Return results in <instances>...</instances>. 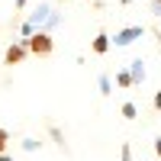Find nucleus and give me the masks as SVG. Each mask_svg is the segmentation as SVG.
<instances>
[{
    "instance_id": "nucleus-17",
    "label": "nucleus",
    "mask_w": 161,
    "mask_h": 161,
    "mask_svg": "<svg viewBox=\"0 0 161 161\" xmlns=\"http://www.w3.org/2000/svg\"><path fill=\"white\" fill-rule=\"evenodd\" d=\"M152 106H155V110L161 113V90H155V100H152Z\"/></svg>"
},
{
    "instance_id": "nucleus-10",
    "label": "nucleus",
    "mask_w": 161,
    "mask_h": 161,
    "mask_svg": "<svg viewBox=\"0 0 161 161\" xmlns=\"http://www.w3.org/2000/svg\"><path fill=\"white\" fill-rule=\"evenodd\" d=\"M61 23H64V16H61V13L55 10V13H52V16H48V23L42 26V29H45V32H55V29H58V26H61Z\"/></svg>"
},
{
    "instance_id": "nucleus-19",
    "label": "nucleus",
    "mask_w": 161,
    "mask_h": 161,
    "mask_svg": "<svg viewBox=\"0 0 161 161\" xmlns=\"http://www.w3.org/2000/svg\"><path fill=\"white\" fill-rule=\"evenodd\" d=\"M155 155H158V158H161V136H158V139H155Z\"/></svg>"
},
{
    "instance_id": "nucleus-15",
    "label": "nucleus",
    "mask_w": 161,
    "mask_h": 161,
    "mask_svg": "<svg viewBox=\"0 0 161 161\" xmlns=\"http://www.w3.org/2000/svg\"><path fill=\"white\" fill-rule=\"evenodd\" d=\"M119 158H123V161H132V145H123V148H119Z\"/></svg>"
},
{
    "instance_id": "nucleus-14",
    "label": "nucleus",
    "mask_w": 161,
    "mask_h": 161,
    "mask_svg": "<svg viewBox=\"0 0 161 161\" xmlns=\"http://www.w3.org/2000/svg\"><path fill=\"white\" fill-rule=\"evenodd\" d=\"M7 145H10V132L0 126V152H7Z\"/></svg>"
},
{
    "instance_id": "nucleus-20",
    "label": "nucleus",
    "mask_w": 161,
    "mask_h": 161,
    "mask_svg": "<svg viewBox=\"0 0 161 161\" xmlns=\"http://www.w3.org/2000/svg\"><path fill=\"white\" fill-rule=\"evenodd\" d=\"M119 3H126V7H129V3H136V0H119Z\"/></svg>"
},
{
    "instance_id": "nucleus-3",
    "label": "nucleus",
    "mask_w": 161,
    "mask_h": 161,
    "mask_svg": "<svg viewBox=\"0 0 161 161\" xmlns=\"http://www.w3.org/2000/svg\"><path fill=\"white\" fill-rule=\"evenodd\" d=\"M26 55H29V39H16V42H13L10 48H7V55H3V64H10V68H13V64H23V58Z\"/></svg>"
},
{
    "instance_id": "nucleus-1",
    "label": "nucleus",
    "mask_w": 161,
    "mask_h": 161,
    "mask_svg": "<svg viewBox=\"0 0 161 161\" xmlns=\"http://www.w3.org/2000/svg\"><path fill=\"white\" fill-rule=\"evenodd\" d=\"M55 52V32H45V29H36L29 36V55H39V58H48Z\"/></svg>"
},
{
    "instance_id": "nucleus-18",
    "label": "nucleus",
    "mask_w": 161,
    "mask_h": 161,
    "mask_svg": "<svg viewBox=\"0 0 161 161\" xmlns=\"http://www.w3.org/2000/svg\"><path fill=\"white\" fill-rule=\"evenodd\" d=\"M13 7H16V10H26V7H29V0H13Z\"/></svg>"
},
{
    "instance_id": "nucleus-16",
    "label": "nucleus",
    "mask_w": 161,
    "mask_h": 161,
    "mask_svg": "<svg viewBox=\"0 0 161 161\" xmlns=\"http://www.w3.org/2000/svg\"><path fill=\"white\" fill-rule=\"evenodd\" d=\"M148 7H152L155 16H161V0H148Z\"/></svg>"
},
{
    "instance_id": "nucleus-12",
    "label": "nucleus",
    "mask_w": 161,
    "mask_h": 161,
    "mask_svg": "<svg viewBox=\"0 0 161 161\" xmlns=\"http://www.w3.org/2000/svg\"><path fill=\"white\" fill-rule=\"evenodd\" d=\"M39 148H42L39 139H23V152H39Z\"/></svg>"
},
{
    "instance_id": "nucleus-8",
    "label": "nucleus",
    "mask_w": 161,
    "mask_h": 161,
    "mask_svg": "<svg viewBox=\"0 0 161 161\" xmlns=\"http://www.w3.org/2000/svg\"><path fill=\"white\" fill-rule=\"evenodd\" d=\"M97 87H100V93H103V97H110V93H113V77L103 71V74L97 77Z\"/></svg>"
},
{
    "instance_id": "nucleus-7",
    "label": "nucleus",
    "mask_w": 161,
    "mask_h": 161,
    "mask_svg": "<svg viewBox=\"0 0 161 161\" xmlns=\"http://www.w3.org/2000/svg\"><path fill=\"white\" fill-rule=\"evenodd\" d=\"M48 139H52V142H55V145H58V148H61V152H68V142H64V132H61V129H58L55 123H52V126H48Z\"/></svg>"
},
{
    "instance_id": "nucleus-9",
    "label": "nucleus",
    "mask_w": 161,
    "mask_h": 161,
    "mask_svg": "<svg viewBox=\"0 0 161 161\" xmlns=\"http://www.w3.org/2000/svg\"><path fill=\"white\" fill-rule=\"evenodd\" d=\"M116 84H119V87H126V90H129V87H136V84H132L129 68H119V71H116Z\"/></svg>"
},
{
    "instance_id": "nucleus-5",
    "label": "nucleus",
    "mask_w": 161,
    "mask_h": 161,
    "mask_svg": "<svg viewBox=\"0 0 161 161\" xmlns=\"http://www.w3.org/2000/svg\"><path fill=\"white\" fill-rule=\"evenodd\" d=\"M113 48V36H106V32H97L90 39V52L93 55H106V52Z\"/></svg>"
},
{
    "instance_id": "nucleus-13",
    "label": "nucleus",
    "mask_w": 161,
    "mask_h": 161,
    "mask_svg": "<svg viewBox=\"0 0 161 161\" xmlns=\"http://www.w3.org/2000/svg\"><path fill=\"white\" fill-rule=\"evenodd\" d=\"M32 32H36V26H32L29 19H23V23H19V36H23V39H29Z\"/></svg>"
},
{
    "instance_id": "nucleus-6",
    "label": "nucleus",
    "mask_w": 161,
    "mask_h": 161,
    "mask_svg": "<svg viewBox=\"0 0 161 161\" xmlns=\"http://www.w3.org/2000/svg\"><path fill=\"white\" fill-rule=\"evenodd\" d=\"M129 74H132V84L142 87L145 77H148V71H145V61H142V58H132V61H129Z\"/></svg>"
},
{
    "instance_id": "nucleus-4",
    "label": "nucleus",
    "mask_w": 161,
    "mask_h": 161,
    "mask_svg": "<svg viewBox=\"0 0 161 161\" xmlns=\"http://www.w3.org/2000/svg\"><path fill=\"white\" fill-rule=\"evenodd\" d=\"M52 13H55V7H52V3H45V0H42V3H36V7H32V13H29L26 19H29V23L36 26V29H42V26L48 23V16H52Z\"/></svg>"
},
{
    "instance_id": "nucleus-21",
    "label": "nucleus",
    "mask_w": 161,
    "mask_h": 161,
    "mask_svg": "<svg viewBox=\"0 0 161 161\" xmlns=\"http://www.w3.org/2000/svg\"><path fill=\"white\" fill-rule=\"evenodd\" d=\"M158 52H161V36H158Z\"/></svg>"
},
{
    "instance_id": "nucleus-11",
    "label": "nucleus",
    "mask_w": 161,
    "mask_h": 161,
    "mask_svg": "<svg viewBox=\"0 0 161 161\" xmlns=\"http://www.w3.org/2000/svg\"><path fill=\"white\" fill-rule=\"evenodd\" d=\"M119 113H123V119H136V116H139V106L132 103V100H126L123 106H119Z\"/></svg>"
},
{
    "instance_id": "nucleus-2",
    "label": "nucleus",
    "mask_w": 161,
    "mask_h": 161,
    "mask_svg": "<svg viewBox=\"0 0 161 161\" xmlns=\"http://www.w3.org/2000/svg\"><path fill=\"white\" fill-rule=\"evenodd\" d=\"M145 36V26H123V29H116L113 36V48H129L132 42H139Z\"/></svg>"
}]
</instances>
